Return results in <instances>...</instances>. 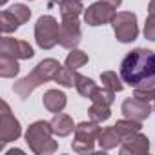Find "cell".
Listing matches in <instances>:
<instances>
[{"mask_svg":"<svg viewBox=\"0 0 155 155\" xmlns=\"http://www.w3.org/2000/svg\"><path fill=\"white\" fill-rule=\"evenodd\" d=\"M18 71H20V66H18L15 57L0 55V77H4V79H13V77L18 75Z\"/></svg>","mask_w":155,"mask_h":155,"instance_id":"obj_17","label":"cell"},{"mask_svg":"<svg viewBox=\"0 0 155 155\" xmlns=\"http://www.w3.org/2000/svg\"><path fill=\"white\" fill-rule=\"evenodd\" d=\"M115 8L106 4L104 0H99V2L91 4L90 8L84 9V22L88 26H104V24H111L113 17H115Z\"/></svg>","mask_w":155,"mask_h":155,"instance_id":"obj_8","label":"cell"},{"mask_svg":"<svg viewBox=\"0 0 155 155\" xmlns=\"http://www.w3.org/2000/svg\"><path fill=\"white\" fill-rule=\"evenodd\" d=\"M0 55H9V57H15V58L29 60V58H33L35 51L29 46V42H26V40L2 37V40H0Z\"/></svg>","mask_w":155,"mask_h":155,"instance_id":"obj_10","label":"cell"},{"mask_svg":"<svg viewBox=\"0 0 155 155\" xmlns=\"http://www.w3.org/2000/svg\"><path fill=\"white\" fill-rule=\"evenodd\" d=\"M18 28H20V22L13 17V13H11L9 9L0 13V29H2L4 35L13 33V31H17Z\"/></svg>","mask_w":155,"mask_h":155,"instance_id":"obj_23","label":"cell"},{"mask_svg":"<svg viewBox=\"0 0 155 155\" xmlns=\"http://www.w3.org/2000/svg\"><path fill=\"white\" fill-rule=\"evenodd\" d=\"M115 130L119 131V135L124 139V137H128V135H131V133H135V131H140V128H142V122H139V120H133V119H122V120H117L115 124Z\"/></svg>","mask_w":155,"mask_h":155,"instance_id":"obj_19","label":"cell"},{"mask_svg":"<svg viewBox=\"0 0 155 155\" xmlns=\"http://www.w3.org/2000/svg\"><path fill=\"white\" fill-rule=\"evenodd\" d=\"M115 37L122 44H130L139 37V26H137V15L131 11H119L115 13L111 20Z\"/></svg>","mask_w":155,"mask_h":155,"instance_id":"obj_6","label":"cell"},{"mask_svg":"<svg viewBox=\"0 0 155 155\" xmlns=\"http://www.w3.org/2000/svg\"><path fill=\"white\" fill-rule=\"evenodd\" d=\"M75 88H77V91H79L82 97H86V99H91V95L95 93V90L99 88L90 77H84V75H79L77 73V81H75Z\"/></svg>","mask_w":155,"mask_h":155,"instance_id":"obj_18","label":"cell"},{"mask_svg":"<svg viewBox=\"0 0 155 155\" xmlns=\"http://www.w3.org/2000/svg\"><path fill=\"white\" fill-rule=\"evenodd\" d=\"M84 64H88V55L84 53V51H81V49H71V53L66 57V66L69 68V69H79V68H82Z\"/></svg>","mask_w":155,"mask_h":155,"instance_id":"obj_24","label":"cell"},{"mask_svg":"<svg viewBox=\"0 0 155 155\" xmlns=\"http://www.w3.org/2000/svg\"><path fill=\"white\" fill-rule=\"evenodd\" d=\"M42 104L49 113H60L68 104V97L58 90H48L42 97Z\"/></svg>","mask_w":155,"mask_h":155,"instance_id":"obj_13","label":"cell"},{"mask_svg":"<svg viewBox=\"0 0 155 155\" xmlns=\"http://www.w3.org/2000/svg\"><path fill=\"white\" fill-rule=\"evenodd\" d=\"M90 101H93V102H101V104H106V106H111V104L115 102V91L110 90V88H106V86L97 88Z\"/></svg>","mask_w":155,"mask_h":155,"instance_id":"obj_25","label":"cell"},{"mask_svg":"<svg viewBox=\"0 0 155 155\" xmlns=\"http://www.w3.org/2000/svg\"><path fill=\"white\" fill-rule=\"evenodd\" d=\"M6 2H8V0H0V4H2V6H4V4H6Z\"/></svg>","mask_w":155,"mask_h":155,"instance_id":"obj_32","label":"cell"},{"mask_svg":"<svg viewBox=\"0 0 155 155\" xmlns=\"http://www.w3.org/2000/svg\"><path fill=\"white\" fill-rule=\"evenodd\" d=\"M51 122V130L57 137H68L69 133H73L75 130V124H73V119L68 115V113H55V117L49 120Z\"/></svg>","mask_w":155,"mask_h":155,"instance_id":"obj_14","label":"cell"},{"mask_svg":"<svg viewBox=\"0 0 155 155\" xmlns=\"http://www.w3.org/2000/svg\"><path fill=\"white\" fill-rule=\"evenodd\" d=\"M20 135H22V126H20L18 119H15L8 102L2 101L0 102V142L4 146L8 142L17 140Z\"/></svg>","mask_w":155,"mask_h":155,"instance_id":"obj_7","label":"cell"},{"mask_svg":"<svg viewBox=\"0 0 155 155\" xmlns=\"http://www.w3.org/2000/svg\"><path fill=\"white\" fill-rule=\"evenodd\" d=\"M53 135L55 133L51 130V122L37 120L29 124L26 131V142L35 155H51L58 150V142L53 140Z\"/></svg>","mask_w":155,"mask_h":155,"instance_id":"obj_3","label":"cell"},{"mask_svg":"<svg viewBox=\"0 0 155 155\" xmlns=\"http://www.w3.org/2000/svg\"><path fill=\"white\" fill-rule=\"evenodd\" d=\"M120 111L126 119H133V120H146L150 117V113L153 111V108L150 106V102H144V101H139L135 97L131 99H126L120 106Z\"/></svg>","mask_w":155,"mask_h":155,"instance_id":"obj_11","label":"cell"},{"mask_svg":"<svg viewBox=\"0 0 155 155\" xmlns=\"http://www.w3.org/2000/svg\"><path fill=\"white\" fill-rule=\"evenodd\" d=\"M120 79L131 88L155 86V53L146 48L130 51L120 62Z\"/></svg>","mask_w":155,"mask_h":155,"instance_id":"obj_1","label":"cell"},{"mask_svg":"<svg viewBox=\"0 0 155 155\" xmlns=\"http://www.w3.org/2000/svg\"><path fill=\"white\" fill-rule=\"evenodd\" d=\"M49 4H60V2H64V0H48Z\"/></svg>","mask_w":155,"mask_h":155,"instance_id":"obj_31","label":"cell"},{"mask_svg":"<svg viewBox=\"0 0 155 155\" xmlns=\"http://www.w3.org/2000/svg\"><path fill=\"white\" fill-rule=\"evenodd\" d=\"M9 11H11L13 17L20 22V26L26 24V22L31 18V9H29L28 6H24V4H13V6L9 8Z\"/></svg>","mask_w":155,"mask_h":155,"instance_id":"obj_26","label":"cell"},{"mask_svg":"<svg viewBox=\"0 0 155 155\" xmlns=\"http://www.w3.org/2000/svg\"><path fill=\"white\" fill-rule=\"evenodd\" d=\"M151 108H153V111H155V101H153V106H151Z\"/></svg>","mask_w":155,"mask_h":155,"instance_id":"obj_33","label":"cell"},{"mask_svg":"<svg viewBox=\"0 0 155 155\" xmlns=\"http://www.w3.org/2000/svg\"><path fill=\"white\" fill-rule=\"evenodd\" d=\"M144 38L155 42V15H148L146 24H144Z\"/></svg>","mask_w":155,"mask_h":155,"instance_id":"obj_28","label":"cell"},{"mask_svg":"<svg viewBox=\"0 0 155 155\" xmlns=\"http://www.w3.org/2000/svg\"><path fill=\"white\" fill-rule=\"evenodd\" d=\"M58 9L62 18H79L86 8L82 6V0H64L58 4Z\"/></svg>","mask_w":155,"mask_h":155,"instance_id":"obj_16","label":"cell"},{"mask_svg":"<svg viewBox=\"0 0 155 155\" xmlns=\"http://www.w3.org/2000/svg\"><path fill=\"white\" fill-rule=\"evenodd\" d=\"M101 82H102V86L113 90L115 93L117 91H122V88H124V84H122L124 81L120 79V77H117L115 71H102L101 73Z\"/></svg>","mask_w":155,"mask_h":155,"instance_id":"obj_20","label":"cell"},{"mask_svg":"<svg viewBox=\"0 0 155 155\" xmlns=\"http://www.w3.org/2000/svg\"><path fill=\"white\" fill-rule=\"evenodd\" d=\"M101 126L95 120H84L75 126V140L71 142L73 151L77 153H91L95 148V140H99Z\"/></svg>","mask_w":155,"mask_h":155,"instance_id":"obj_4","label":"cell"},{"mask_svg":"<svg viewBox=\"0 0 155 155\" xmlns=\"http://www.w3.org/2000/svg\"><path fill=\"white\" fill-rule=\"evenodd\" d=\"M60 24L51 15H42L35 24V40L42 49H53L58 44Z\"/></svg>","mask_w":155,"mask_h":155,"instance_id":"obj_5","label":"cell"},{"mask_svg":"<svg viewBox=\"0 0 155 155\" xmlns=\"http://www.w3.org/2000/svg\"><path fill=\"white\" fill-rule=\"evenodd\" d=\"M62 66L58 64V60L55 58H44L37 64V68L24 79H20L18 82L13 84V91L20 97V99H28L38 86L55 81V75Z\"/></svg>","mask_w":155,"mask_h":155,"instance_id":"obj_2","label":"cell"},{"mask_svg":"<svg viewBox=\"0 0 155 155\" xmlns=\"http://www.w3.org/2000/svg\"><path fill=\"white\" fill-rule=\"evenodd\" d=\"M97 142H99L101 150L108 151V150H113V148L120 146L122 137L119 135V131L115 130V126H111V128H104V130L101 131V135H99V140H97Z\"/></svg>","mask_w":155,"mask_h":155,"instance_id":"obj_15","label":"cell"},{"mask_svg":"<svg viewBox=\"0 0 155 155\" xmlns=\"http://www.w3.org/2000/svg\"><path fill=\"white\" fill-rule=\"evenodd\" d=\"M75 81H77V73L75 69H69L68 66L66 68H60L55 75V82L64 86V88H73L75 86Z\"/></svg>","mask_w":155,"mask_h":155,"instance_id":"obj_21","label":"cell"},{"mask_svg":"<svg viewBox=\"0 0 155 155\" xmlns=\"http://www.w3.org/2000/svg\"><path fill=\"white\" fill-rule=\"evenodd\" d=\"M88 115H90V119H91V120H95V122H104V120H108V119H110L111 110H110V106H106V104L93 102V104H91V108L88 110Z\"/></svg>","mask_w":155,"mask_h":155,"instance_id":"obj_22","label":"cell"},{"mask_svg":"<svg viewBox=\"0 0 155 155\" xmlns=\"http://www.w3.org/2000/svg\"><path fill=\"white\" fill-rule=\"evenodd\" d=\"M104 2H106V4H110V6H113V8L117 9V8L122 4V0H104Z\"/></svg>","mask_w":155,"mask_h":155,"instance_id":"obj_29","label":"cell"},{"mask_svg":"<svg viewBox=\"0 0 155 155\" xmlns=\"http://www.w3.org/2000/svg\"><path fill=\"white\" fill-rule=\"evenodd\" d=\"M150 150V139L146 135H142L140 131H135L128 137L122 139L119 151L122 155H139V153H146Z\"/></svg>","mask_w":155,"mask_h":155,"instance_id":"obj_12","label":"cell"},{"mask_svg":"<svg viewBox=\"0 0 155 155\" xmlns=\"http://www.w3.org/2000/svg\"><path fill=\"white\" fill-rule=\"evenodd\" d=\"M133 97L144 102H153L155 101V86L153 88H135Z\"/></svg>","mask_w":155,"mask_h":155,"instance_id":"obj_27","label":"cell"},{"mask_svg":"<svg viewBox=\"0 0 155 155\" xmlns=\"http://www.w3.org/2000/svg\"><path fill=\"white\" fill-rule=\"evenodd\" d=\"M148 15H155V0H150V4H148Z\"/></svg>","mask_w":155,"mask_h":155,"instance_id":"obj_30","label":"cell"},{"mask_svg":"<svg viewBox=\"0 0 155 155\" xmlns=\"http://www.w3.org/2000/svg\"><path fill=\"white\" fill-rule=\"evenodd\" d=\"M82 40L79 18H62L58 29V44L66 49H75Z\"/></svg>","mask_w":155,"mask_h":155,"instance_id":"obj_9","label":"cell"}]
</instances>
